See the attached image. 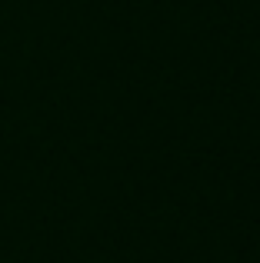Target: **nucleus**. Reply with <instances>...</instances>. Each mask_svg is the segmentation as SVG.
Masks as SVG:
<instances>
[]
</instances>
